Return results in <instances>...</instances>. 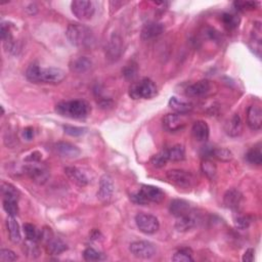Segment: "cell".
I'll use <instances>...</instances> for the list:
<instances>
[{"label":"cell","mask_w":262,"mask_h":262,"mask_svg":"<svg viewBox=\"0 0 262 262\" xmlns=\"http://www.w3.org/2000/svg\"><path fill=\"white\" fill-rule=\"evenodd\" d=\"M243 203V194L237 189L228 190L223 196V204L231 210H239Z\"/></svg>","instance_id":"8fae6325"},{"label":"cell","mask_w":262,"mask_h":262,"mask_svg":"<svg viewBox=\"0 0 262 262\" xmlns=\"http://www.w3.org/2000/svg\"><path fill=\"white\" fill-rule=\"evenodd\" d=\"M65 173L73 183L78 185V187L80 188L86 187V185L89 183V179L88 177H87L86 174L77 167H73V166L66 167Z\"/></svg>","instance_id":"e0dca14e"},{"label":"cell","mask_w":262,"mask_h":262,"mask_svg":"<svg viewBox=\"0 0 262 262\" xmlns=\"http://www.w3.org/2000/svg\"><path fill=\"white\" fill-rule=\"evenodd\" d=\"M24 232L26 235V239L28 241L32 242H38L41 240V235L42 231H39V229L31 223H25L24 224Z\"/></svg>","instance_id":"1f68e13d"},{"label":"cell","mask_w":262,"mask_h":262,"mask_svg":"<svg viewBox=\"0 0 262 262\" xmlns=\"http://www.w3.org/2000/svg\"><path fill=\"white\" fill-rule=\"evenodd\" d=\"M26 77L32 83L59 84L66 78V73L60 68H40L31 65L26 71Z\"/></svg>","instance_id":"6da1fadb"},{"label":"cell","mask_w":262,"mask_h":262,"mask_svg":"<svg viewBox=\"0 0 262 262\" xmlns=\"http://www.w3.org/2000/svg\"><path fill=\"white\" fill-rule=\"evenodd\" d=\"M54 149H56L58 154L61 155L62 157L70 159L77 158L81 153L77 147L70 143H67V141H60V143L56 144V146H54Z\"/></svg>","instance_id":"44dd1931"},{"label":"cell","mask_w":262,"mask_h":262,"mask_svg":"<svg viewBox=\"0 0 262 262\" xmlns=\"http://www.w3.org/2000/svg\"><path fill=\"white\" fill-rule=\"evenodd\" d=\"M251 221H252V219H251L250 216L242 215V216H239L238 218H236L235 224L240 229H246L250 226Z\"/></svg>","instance_id":"b9f144b4"},{"label":"cell","mask_w":262,"mask_h":262,"mask_svg":"<svg viewBox=\"0 0 262 262\" xmlns=\"http://www.w3.org/2000/svg\"><path fill=\"white\" fill-rule=\"evenodd\" d=\"M212 157L222 162H229L233 160L232 152L225 148H214L213 153H212Z\"/></svg>","instance_id":"e575fe53"},{"label":"cell","mask_w":262,"mask_h":262,"mask_svg":"<svg viewBox=\"0 0 262 262\" xmlns=\"http://www.w3.org/2000/svg\"><path fill=\"white\" fill-rule=\"evenodd\" d=\"M6 225H7L9 240L14 244H19L22 241V235H21L20 225L18 221L16 220L15 216H8L6 220Z\"/></svg>","instance_id":"603a6c76"},{"label":"cell","mask_w":262,"mask_h":262,"mask_svg":"<svg viewBox=\"0 0 262 262\" xmlns=\"http://www.w3.org/2000/svg\"><path fill=\"white\" fill-rule=\"evenodd\" d=\"M130 199L134 204H137V205H147V204H149L148 201L146 200V198L144 196V195L141 194L140 191L131 195Z\"/></svg>","instance_id":"ee69618b"},{"label":"cell","mask_w":262,"mask_h":262,"mask_svg":"<svg viewBox=\"0 0 262 262\" xmlns=\"http://www.w3.org/2000/svg\"><path fill=\"white\" fill-rule=\"evenodd\" d=\"M170 212L172 215L178 217L191 212V206L189 202L184 200H173L170 204Z\"/></svg>","instance_id":"4316f807"},{"label":"cell","mask_w":262,"mask_h":262,"mask_svg":"<svg viewBox=\"0 0 262 262\" xmlns=\"http://www.w3.org/2000/svg\"><path fill=\"white\" fill-rule=\"evenodd\" d=\"M138 69L136 67V65H127L126 67L123 70V75L125 76V78L128 80H133L136 76H137Z\"/></svg>","instance_id":"60d3db41"},{"label":"cell","mask_w":262,"mask_h":262,"mask_svg":"<svg viewBox=\"0 0 262 262\" xmlns=\"http://www.w3.org/2000/svg\"><path fill=\"white\" fill-rule=\"evenodd\" d=\"M135 223L139 231L146 235L155 234L160 228L158 218L148 213H138L135 216Z\"/></svg>","instance_id":"5b68a950"},{"label":"cell","mask_w":262,"mask_h":262,"mask_svg":"<svg viewBox=\"0 0 262 262\" xmlns=\"http://www.w3.org/2000/svg\"><path fill=\"white\" fill-rule=\"evenodd\" d=\"M202 172L208 177L210 180H214L217 175V166L214 162L210 159H204L201 164Z\"/></svg>","instance_id":"83f0119b"},{"label":"cell","mask_w":262,"mask_h":262,"mask_svg":"<svg viewBox=\"0 0 262 262\" xmlns=\"http://www.w3.org/2000/svg\"><path fill=\"white\" fill-rule=\"evenodd\" d=\"M18 259L17 254L9 249H1L0 252V261L1 262H13Z\"/></svg>","instance_id":"ab89813d"},{"label":"cell","mask_w":262,"mask_h":262,"mask_svg":"<svg viewBox=\"0 0 262 262\" xmlns=\"http://www.w3.org/2000/svg\"><path fill=\"white\" fill-rule=\"evenodd\" d=\"M1 193L3 199H9V200H17L19 201L20 198V192L13 184L8 182H2L1 183Z\"/></svg>","instance_id":"f1b7e54d"},{"label":"cell","mask_w":262,"mask_h":262,"mask_svg":"<svg viewBox=\"0 0 262 262\" xmlns=\"http://www.w3.org/2000/svg\"><path fill=\"white\" fill-rule=\"evenodd\" d=\"M23 136L27 139V140H31L33 137H34V129L32 127H27L24 129L23 131Z\"/></svg>","instance_id":"7dc6e473"},{"label":"cell","mask_w":262,"mask_h":262,"mask_svg":"<svg viewBox=\"0 0 262 262\" xmlns=\"http://www.w3.org/2000/svg\"><path fill=\"white\" fill-rule=\"evenodd\" d=\"M92 66L91 61L86 57H76L73 58L69 64V68L74 73H85L88 71Z\"/></svg>","instance_id":"7402d4cb"},{"label":"cell","mask_w":262,"mask_h":262,"mask_svg":"<svg viewBox=\"0 0 262 262\" xmlns=\"http://www.w3.org/2000/svg\"><path fill=\"white\" fill-rule=\"evenodd\" d=\"M168 161H169V159H168L167 150H163V151L159 152L158 154H156L155 156H153V158L151 159L152 165L154 166L155 168L164 167L166 165Z\"/></svg>","instance_id":"d6a6232c"},{"label":"cell","mask_w":262,"mask_h":262,"mask_svg":"<svg viewBox=\"0 0 262 262\" xmlns=\"http://www.w3.org/2000/svg\"><path fill=\"white\" fill-rule=\"evenodd\" d=\"M196 222H198V219H196V216L191 211L187 214L176 217L175 228L178 232H189L196 225Z\"/></svg>","instance_id":"d6986e66"},{"label":"cell","mask_w":262,"mask_h":262,"mask_svg":"<svg viewBox=\"0 0 262 262\" xmlns=\"http://www.w3.org/2000/svg\"><path fill=\"white\" fill-rule=\"evenodd\" d=\"M139 191L144 195L148 203L159 204L164 200V198H165V194H164V192L161 189L154 187V185L144 184L141 189H139Z\"/></svg>","instance_id":"9a60e30c"},{"label":"cell","mask_w":262,"mask_h":262,"mask_svg":"<svg viewBox=\"0 0 262 262\" xmlns=\"http://www.w3.org/2000/svg\"><path fill=\"white\" fill-rule=\"evenodd\" d=\"M66 36L72 45L80 48L92 47L95 43L92 30L82 24H70L66 31Z\"/></svg>","instance_id":"7a4b0ae2"},{"label":"cell","mask_w":262,"mask_h":262,"mask_svg":"<svg viewBox=\"0 0 262 262\" xmlns=\"http://www.w3.org/2000/svg\"><path fill=\"white\" fill-rule=\"evenodd\" d=\"M27 175L38 184H44L49 178V171L46 167L38 165V163H31L24 167Z\"/></svg>","instance_id":"9c48e42d"},{"label":"cell","mask_w":262,"mask_h":262,"mask_svg":"<svg viewBox=\"0 0 262 262\" xmlns=\"http://www.w3.org/2000/svg\"><path fill=\"white\" fill-rule=\"evenodd\" d=\"M168 105L172 109V110L174 112H176L177 114H188V113L192 112V110H193L192 104L183 102V101L179 100V98H177L176 96H172L169 100Z\"/></svg>","instance_id":"484cf974"},{"label":"cell","mask_w":262,"mask_h":262,"mask_svg":"<svg viewBox=\"0 0 262 262\" xmlns=\"http://www.w3.org/2000/svg\"><path fill=\"white\" fill-rule=\"evenodd\" d=\"M3 209L8 216H17L19 213V205L17 200L3 199Z\"/></svg>","instance_id":"74e56055"},{"label":"cell","mask_w":262,"mask_h":262,"mask_svg":"<svg viewBox=\"0 0 262 262\" xmlns=\"http://www.w3.org/2000/svg\"><path fill=\"white\" fill-rule=\"evenodd\" d=\"M247 124L252 130H260L262 126V110L259 106H250L247 111Z\"/></svg>","instance_id":"2e32d148"},{"label":"cell","mask_w":262,"mask_h":262,"mask_svg":"<svg viewBox=\"0 0 262 262\" xmlns=\"http://www.w3.org/2000/svg\"><path fill=\"white\" fill-rule=\"evenodd\" d=\"M246 160L250 163L253 164V165H261L262 164V154L260 148H253L246 154Z\"/></svg>","instance_id":"836d02e7"},{"label":"cell","mask_w":262,"mask_h":262,"mask_svg":"<svg viewBox=\"0 0 262 262\" xmlns=\"http://www.w3.org/2000/svg\"><path fill=\"white\" fill-rule=\"evenodd\" d=\"M164 30H165V27H164L162 23H159V22H150L141 30V39L145 41L155 39L162 34Z\"/></svg>","instance_id":"4fadbf2b"},{"label":"cell","mask_w":262,"mask_h":262,"mask_svg":"<svg viewBox=\"0 0 262 262\" xmlns=\"http://www.w3.org/2000/svg\"><path fill=\"white\" fill-rule=\"evenodd\" d=\"M225 133L232 137H237L241 135L243 131L242 119L239 114H234L231 119H228L224 124Z\"/></svg>","instance_id":"ac0fdd59"},{"label":"cell","mask_w":262,"mask_h":262,"mask_svg":"<svg viewBox=\"0 0 262 262\" xmlns=\"http://www.w3.org/2000/svg\"><path fill=\"white\" fill-rule=\"evenodd\" d=\"M64 130H65L66 133L71 135V136H80L86 132V128L71 126V125H65Z\"/></svg>","instance_id":"f35d334b"},{"label":"cell","mask_w":262,"mask_h":262,"mask_svg":"<svg viewBox=\"0 0 262 262\" xmlns=\"http://www.w3.org/2000/svg\"><path fill=\"white\" fill-rule=\"evenodd\" d=\"M45 244L47 253L50 255H60L68 249L67 244H66L63 240L54 237H51Z\"/></svg>","instance_id":"d4e9b609"},{"label":"cell","mask_w":262,"mask_h":262,"mask_svg":"<svg viewBox=\"0 0 262 262\" xmlns=\"http://www.w3.org/2000/svg\"><path fill=\"white\" fill-rule=\"evenodd\" d=\"M166 176L171 183L175 184L176 187L183 188V189L190 188L194 181V177L192 175V173L189 171L182 170V169L169 170L166 173Z\"/></svg>","instance_id":"ba28073f"},{"label":"cell","mask_w":262,"mask_h":262,"mask_svg":"<svg viewBox=\"0 0 262 262\" xmlns=\"http://www.w3.org/2000/svg\"><path fill=\"white\" fill-rule=\"evenodd\" d=\"M83 258L86 261H102L105 260L107 257L93 248H87L83 252Z\"/></svg>","instance_id":"8d00e7d4"},{"label":"cell","mask_w":262,"mask_h":262,"mask_svg":"<svg viewBox=\"0 0 262 262\" xmlns=\"http://www.w3.org/2000/svg\"><path fill=\"white\" fill-rule=\"evenodd\" d=\"M114 193V181L110 175H103L100 180L97 191V199L102 203H109L112 199Z\"/></svg>","instance_id":"30bf717a"},{"label":"cell","mask_w":262,"mask_h":262,"mask_svg":"<svg viewBox=\"0 0 262 262\" xmlns=\"http://www.w3.org/2000/svg\"><path fill=\"white\" fill-rule=\"evenodd\" d=\"M121 50H122L121 38H120V36H118L117 34H113L110 41H109L107 49L109 59L117 60L120 57V54H121Z\"/></svg>","instance_id":"cb8c5ba5"},{"label":"cell","mask_w":262,"mask_h":262,"mask_svg":"<svg viewBox=\"0 0 262 262\" xmlns=\"http://www.w3.org/2000/svg\"><path fill=\"white\" fill-rule=\"evenodd\" d=\"M192 133L194 138L196 141H207V139L209 138L210 135V129L207 122L203 121V120H199V121H196L192 127Z\"/></svg>","instance_id":"ffe728a7"},{"label":"cell","mask_w":262,"mask_h":262,"mask_svg":"<svg viewBox=\"0 0 262 262\" xmlns=\"http://www.w3.org/2000/svg\"><path fill=\"white\" fill-rule=\"evenodd\" d=\"M73 15L80 21H89L95 13V6L92 1L75 0L71 3Z\"/></svg>","instance_id":"8992f818"},{"label":"cell","mask_w":262,"mask_h":262,"mask_svg":"<svg viewBox=\"0 0 262 262\" xmlns=\"http://www.w3.org/2000/svg\"><path fill=\"white\" fill-rule=\"evenodd\" d=\"M56 112L63 116L71 119H85L91 112L90 105L82 100H75L62 102L57 105Z\"/></svg>","instance_id":"3957f363"},{"label":"cell","mask_w":262,"mask_h":262,"mask_svg":"<svg viewBox=\"0 0 262 262\" xmlns=\"http://www.w3.org/2000/svg\"><path fill=\"white\" fill-rule=\"evenodd\" d=\"M210 88L211 84L208 80H200L187 87L185 95L189 97H202L210 91Z\"/></svg>","instance_id":"5bb4252c"},{"label":"cell","mask_w":262,"mask_h":262,"mask_svg":"<svg viewBox=\"0 0 262 262\" xmlns=\"http://www.w3.org/2000/svg\"><path fill=\"white\" fill-rule=\"evenodd\" d=\"M222 23L224 24V27L227 30H234L238 28L240 24V18L233 14H223L222 15Z\"/></svg>","instance_id":"d590c367"},{"label":"cell","mask_w":262,"mask_h":262,"mask_svg":"<svg viewBox=\"0 0 262 262\" xmlns=\"http://www.w3.org/2000/svg\"><path fill=\"white\" fill-rule=\"evenodd\" d=\"M185 126V120L180 114H168L163 118V127L169 132H175Z\"/></svg>","instance_id":"7c38bea8"},{"label":"cell","mask_w":262,"mask_h":262,"mask_svg":"<svg viewBox=\"0 0 262 262\" xmlns=\"http://www.w3.org/2000/svg\"><path fill=\"white\" fill-rule=\"evenodd\" d=\"M193 251L191 248H181L177 250L172 256V261L174 262H193Z\"/></svg>","instance_id":"f546056e"},{"label":"cell","mask_w":262,"mask_h":262,"mask_svg":"<svg viewBox=\"0 0 262 262\" xmlns=\"http://www.w3.org/2000/svg\"><path fill=\"white\" fill-rule=\"evenodd\" d=\"M254 254H255V250L252 248H249L248 250H246V252L243 255V261L252 262L254 260Z\"/></svg>","instance_id":"bcb514c9"},{"label":"cell","mask_w":262,"mask_h":262,"mask_svg":"<svg viewBox=\"0 0 262 262\" xmlns=\"http://www.w3.org/2000/svg\"><path fill=\"white\" fill-rule=\"evenodd\" d=\"M168 153V159L172 162H179L184 160L185 158V149L181 145H175L169 150H167Z\"/></svg>","instance_id":"4dcf8cb0"},{"label":"cell","mask_w":262,"mask_h":262,"mask_svg":"<svg viewBox=\"0 0 262 262\" xmlns=\"http://www.w3.org/2000/svg\"><path fill=\"white\" fill-rule=\"evenodd\" d=\"M157 86L155 82L149 79L144 78L139 80L138 82H134L131 84L129 88V95L133 98V100H150L157 95Z\"/></svg>","instance_id":"277c9868"},{"label":"cell","mask_w":262,"mask_h":262,"mask_svg":"<svg viewBox=\"0 0 262 262\" xmlns=\"http://www.w3.org/2000/svg\"><path fill=\"white\" fill-rule=\"evenodd\" d=\"M40 160H41V154L39 152H33L25 158V161L30 163H39Z\"/></svg>","instance_id":"f6af8a7d"},{"label":"cell","mask_w":262,"mask_h":262,"mask_svg":"<svg viewBox=\"0 0 262 262\" xmlns=\"http://www.w3.org/2000/svg\"><path fill=\"white\" fill-rule=\"evenodd\" d=\"M129 250L134 257L140 259H150L154 257L157 252L154 244L147 241H137L131 243Z\"/></svg>","instance_id":"52a82bcc"},{"label":"cell","mask_w":262,"mask_h":262,"mask_svg":"<svg viewBox=\"0 0 262 262\" xmlns=\"http://www.w3.org/2000/svg\"><path fill=\"white\" fill-rule=\"evenodd\" d=\"M234 5L239 10H252L255 9L257 2L253 1H236L234 2Z\"/></svg>","instance_id":"7bdbcfd3"}]
</instances>
